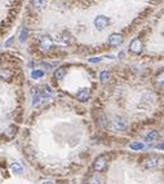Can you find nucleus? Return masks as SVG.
<instances>
[{
    "mask_svg": "<svg viewBox=\"0 0 164 184\" xmlns=\"http://www.w3.org/2000/svg\"><path fill=\"white\" fill-rule=\"evenodd\" d=\"M107 167V158L105 157V155H99V157H97L96 160H94L93 162V168L96 171H98V172H101V171H105Z\"/></svg>",
    "mask_w": 164,
    "mask_h": 184,
    "instance_id": "f257e3e1",
    "label": "nucleus"
},
{
    "mask_svg": "<svg viewBox=\"0 0 164 184\" xmlns=\"http://www.w3.org/2000/svg\"><path fill=\"white\" fill-rule=\"evenodd\" d=\"M109 23H110L109 17H106V16H104V14H99L94 18V27H96L97 30H104Z\"/></svg>",
    "mask_w": 164,
    "mask_h": 184,
    "instance_id": "f03ea898",
    "label": "nucleus"
},
{
    "mask_svg": "<svg viewBox=\"0 0 164 184\" xmlns=\"http://www.w3.org/2000/svg\"><path fill=\"white\" fill-rule=\"evenodd\" d=\"M40 48L45 52L50 51V49L53 48V40L49 35H44L42 38V40H40Z\"/></svg>",
    "mask_w": 164,
    "mask_h": 184,
    "instance_id": "7ed1b4c3",
    "label": "nucleus"
},
{
    "mask_svg": "<svg viewBox=\"0 0 164 184\" xmlns=\"http://www.w3.org/2000/svg\"><path fill=\"white\" fill-rule=\"evenodd\" d=\"M123 43V36L122 34H118V33H114L109 36V44L112 47H118Z\"/></svg>",
    "mask_w": 164,
    "mask_h": 184,
    "instance_id": "20e7f679",
    "label": "nucleus"
},
{
    "mask_svg": "<svg viewBox=\"0 0 164 184\" xmlns=\"http://www.w3.org/2000/svg\"><path fill=\"white\" fill-rule=\"evenodd\" d=\"M114 124L118 130H120V131H124V130L128 128V121L125 118H123V117H116V118L114 119Z\"/></svg>",
    "mask_w": 164,
    "mask_h": 184,
    "instance_id": "39448f33",
    "label": "nucleus"
},
{
    "mask_svg": "<svg viewBox=\"0 0 164 184\" xmlns=\"http://www.w3.org/2000/svg\"><path fill=\"white\" fill-rule=\"evenodd\" d=\"M129 51L133 53H140L142 51V44H141L140 39H133L129 44Z\"/></svg>",
    "mask_w": 164,
    "mask_h": 184,
    "instance_id": "423d86ee",
    "label": "nucleus"
},
{
    "mask_svg": "<svg viewBox=\"0 0 164 184\" xmlns=\"http://www.w3.org/2000/svg\"><path fill=\"white\" fill-rule=\"evenodd\" d=\"M89 96H91V91H89L88 88H83V90H80L76 93V98H78L79 101H81V103H85L89 98Z\"/></svg>",
    "mask_w": 164,
    "mask_h": 184,
    "instance_id": "0eeeda50",
    "label": "nucleus"
},
{
    "mask_svg": "<svg viewBox=\"0 0 164 184\" xmlns=\"http://www.w3.org/2000/svg\"><path fill=\"white\" fill-rule=\"evenodd\" d=\"M158 163H159L158 157H149L147 160L145 161V166H146L147 168H154V167H156V166H158Z\"/></svg>",
    "mask_w": 164,
    "mask_h": 184,
    "instance_id": "6e6552de",
    "label": "nucleus"
},
{
    "mask_svg": "<svg viewBox=\"0 0 164 184\" xmlns=\"http://www.w3.org/2000/svg\"><path fill=\"white\" fill-rule=\"evenodd\" d=\"M12 171L14 174H17V175H22L24 174V166L19 162H13L12 163Z\"/></svg>",
    "mask_w": 164,
    "mask_h": 184,
    "instance_id": "1a4fd4ad",
    "label": "nucleus"
},
{
    "mask_svg": "<svg viewBox=\"0 0 164 184\" xmlns=\"http://www.w3.org/2000/svg\"><path fill=\"white\" fill-rule=\"evenodd\" d=\"M143 139L146 140V141H154V140L158 139V132L154 131V130H151V131H147L145 134V136H143Z\"/></svg>",
    "mask_w": 164,
    "mask_h": 184,
    "instance_id": "9d476101",
    "label": "nucleus"
},
{
    "mask_svg": "<svg viewBox=\"0 0 164 184\" xmlns=\"http://www.w3.org/2000/svg\"><path fill=\"white\" fill-rule=\"evenodd\" d=\"M102 178L99 176V174H93L88 178V184H101Z\"/></svg>",
    "mask_w": 164,
    "mask_h": 184,
    "instance_id": "9b49d317",
    "label": "nucleus"
},
{
    "mask_svg": "<svg viewBox=\"0 0 164 184\" xmlns=\"http://www.w3.org/2000/svg\"><path fill=\"white\" fill-rule=\"evenodd\" d=\"M65 75H66V69L65 67H60V69H57L54 71V79L62 80L63 78H65Z\"/></svg>",
    "mask_w": 164,
    "mask_h": 184,
    "instance_id": "f8f14e48",
    "label": "nucleus"
},
{
    "mask_svg": "<svg viewBox=\"0 0 164 184\" xmlns=\"http://www.w3.org/2000/svg\"><path fill=\"white\" fill-rule=\"evenodd\" d=\"M16 134H17V127H14V126H11L9 128H7V131H5V136L8 137V139H13V137L16 136Z\"/></svg>",
    "mask_w": 164,
    "mask_h": 184,
    "instance_id": "ddd939ff",
    "label": "nucleus"
},
{
    "mask_svg": "<svg viewBox=\"0 0 164 184\" xmlns=\"http://www.w3.org/2000/svg\"><path fill=\"white\" fill-rule=\"evenodd\" d=\"M44 74H45L44 70H42V69H35L31 71V77L34 78V79H40V78L44 77Z\"/></svg>",
    "mask_w": 164,
    "mask_h": 184,
    "instance_id": "4468645a",
    "label": "nucleus"
},
{
    "mask_svg": "<svg viewBox=\"0 0 164 184\" xmlns=\"http://www.w3.org/2000/svg\"><path fill=\"white\" fill-rule=\"evenodd\" d=\"M32 4L36 9H43L47 5V0H32Z\"/></svg>",
    "mask_w": 164,
    "mask_h": 184,
    "instance_id": "2eb2a0df",
    "label": "nucleus"
},
{
    "mask_svg": "<svg viewBox=\"0 0 164 184\" xmlns=\"http://www.w3.org/2000/svg\"><path fill=\"white\" fill-rule=\"evenodd\" d=\"M130 148L133 150H142L145 148L143 143H138V141H134V143H130Z\"/></svg>",
    "mask_w": 164,
    "mask_h": 184,
    "instance_id": "dca6fc26",
    "label": "nucleus"
},
{
    "mask_svg": "<svg viewBox=\"0 0 164 184\" xmlns=\"http://www.w3.org/2000/svg\"><path fill=\"white\" fill-rule=\"evenodd\" d=\"M27 36H29V30H27V29H22L21 33H19V41L24 43V41L27 39Z\"/></svg>",
    "mask_w": 164,
    "mask_h": 184,
    "instance_id": "f3484780",
    "label": "nucleus"
},
{
    "mask_svg": "<svg viewBox=\"0 0 164 184\" xmlns=\"http://www.w3.org/2000/svg\"><path fill=\"white\" fill-rule=\"evenodd\" d=\"M73 36L70 35V33H63V41L66 44H74V40H73Z\"/></svg>",
    "mask_w": 164,
    "mask_h": 184,
    "instance_id": "a211bd4d",
    "label": "nucleus"
},
{
    "mask_svg": "<svg viewBox=\"0 0 164 184\" xmlns=\"http://www.w3.org/2000/svg\"><path fill=\"white\" fill-rule=\"evenodd\" d=\"M109 77H110V75H109V73H107L106 71V70H105V71H102L101 73V80H102V82H107V80H109Z\"/></svg>",
    "mask_w": 164,
    "mask_h": 184,
    "instance_id": "6ab92c4d",
    "label": "nucleus"
},
{
    "mask_svg": "<svg viewBox=\"0 0 164 184\" xmlns=\"http://www.w3.org/2000/svg\"><path fill=\"white\" fill-rule=\"evenodd\" d=\"M101 57H93V58H91V60H89V62H99V61H101Z\"/></svg>",
    "mask_w": 164,
    "mask_h": 184,
    "instance_id": "aec40b11",
    "label": "nucleus"
},
{
    "mask_svg": "<svg viewBox=\"0 0 164 184\" xmlns=\"http://www.w3.org/2000/svg\"><path fill=\"white\" fill-rule=\"evenodd\" d=\"M12 41H13V38H11V39H9V40L5 43V45H7V47H8V45H11V43H12Z\"/></svg>",
    "mask_w": 164,
    "mask_h": 184,
    "instance_id": "412c9836",
    "label": "nucleus"
},
{
    "mask_svg": "<svg viewBox=\"0 0 164 184\" xmlns=\"http://www.w3.org/2000/svg\"><path fill=\"white\" fill-rule=\"evenodd\" d=\"M42 184H53V183H52V181H49V180H47V181H43Z\"/></svg>",
    "mask_w": 164,
    "mask_h": 184,
    "instance_id": "4be33fe9",
    "label": "nucleus"
}]
</instances>
